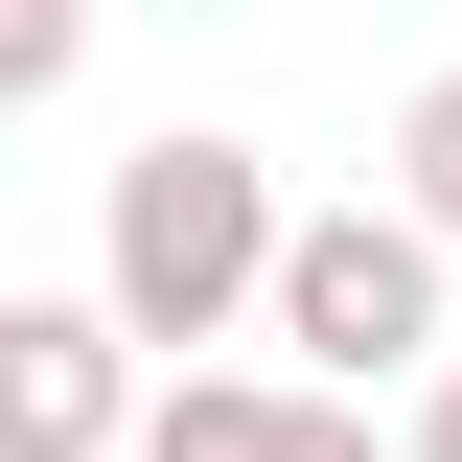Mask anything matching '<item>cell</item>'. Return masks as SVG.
Returning <instances> with one entry per match:
<instances>
[{"label": "cell", "instance_id": "obj_1", "mask_svg": "<svg viewBox=\"0 0 462 462\" xmlns=\"http://www.w3.org/2000/svg\"><path fill=\"white\" fill-rule=\"evenodd\" d=\"M116 278L162 300V324H208V300L254 278V162H231V139H139V185H116Z\"/></svg>", "mask_w": 462, "mask_h": 462}, {"label": "cell", "instance_id": "obj_6", "mask_svg": "<svg viewBox=\"0 0 462 462\" xmlns=\"http://www.w3.org/2000/svg\"><path fill=\"white\" fill-rule=\"evenodd\" d=\"M47 47H69V0H0V69H47Z\"/></svg>", "mask_w": 462, "mask_h": 462}, {"label": "cell", "instance_id": "obj_3", "mask_svg": "<svg viewBox=\"0 0 462 462\" xmlns=\"http://www.w3.org/2000/svg\"><path fill=\"white\" fill-rule=\"evenodd\" d=\"M0 439H23V462H69V439H93V324H23V370H0Z\"/></svg>", "mask_w": 462, "mask_h": 462}, {"label": "cell", "instance_id": "obj_4", "mask_svg": "<svg viewBox=\"0 0 462 462\" xmlns=\"http://www.w3.org/2000/svg\"><path fill=\"white\" fill-rule=\"evenodd\" d=\"M162 462H346V416H278V393H185Z\"/></svg>", "mask_w": 462, "mask_h": 462}, {"label": "cell", "instance_id": "obj_7", "mask_svg": "<svg viewBox=\"0 0 462 462\" xmlns=\"http://www.w3.org/2000/svg\"><path fill=\"white\" fill-rule=\"evenodd\" d=\"M439 462H462V393H439Z\"/></svg>", "mask_w": 462, "mask_h": 462}, {"label": "cell", "instance_id": "obj_2", "mask_svg": "<svg viewBox=\"0 0 462 462\" xmlns=\"http://www.w3.org/2000/svg\"><path fill=\"white\" fill-rule=\"evenodd\" d=\"M278 300H300V346H416V300H439V278H416V231H300Z\"/></svg>", "mask_w": 462, "mask_h": 462}, {"label": "cell", "instance_id": "obj_5", "mask_svg": "<svg viewBox=\"0 0 462 462\" xmlns=\"http://www.w3.org/2000/svg\"><path fill=\"white\" fill-rule=\"evenodd\" d=\"M416 185H439V208H462V69H439V93H416Z\"/></svg>", "mask_w": 462, "mask_h": 462}]
</instances>
